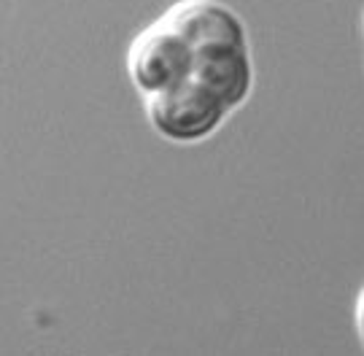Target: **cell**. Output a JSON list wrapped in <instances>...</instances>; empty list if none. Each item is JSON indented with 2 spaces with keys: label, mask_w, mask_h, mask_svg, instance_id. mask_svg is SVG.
Wrapping results in <instances>:
<instances>
[{
  "label": "cell",
  "mask_w": 364,
  "mask_h": 356,
  "mask_svg": "<svg viewBox=\"0 0 364 356\" xmlns=\"http://www.w3.org/2000/svg\"><path fill=\"white\" fill-rule=\"evenodd\" d=\"M162 19H168L195 49L219 41H248L243 16L221 0H178Z\"/></svg>",
  "instance_id": "4"
},
{
  "label": "cell",
  "mask_w": 364,
  "mask_h": 356,
  "mask_svg": "<svg viewBox=\"0 0 364 356\" xmlns=\"http://www.w3.org/2000/svg\"><path fill=\"white\" fill-rule=\"evenodd\" d=\"M127 76L141 97L170 92L195 76V46L168 19H156L132 38Z\"/></svg>",
  "instance_id": "2"
},
{
  "label": "cell",
  "mask_w": 364,
  "mask_h": 356,
  "mask_svg": "<svg viewBox=\"0 0 364 356\" xmlns=\"http://www.w3.org/2000/svg\"><path fill=\"white\" fill-rule=\"evenodd\" d=\"M192 79L213 90L230 106V111L243 108L257 81L251 43L248 41H219V43L197 46Z\"/></svg>",
  "instance_id": "3"
},
{
  "label": "cell",
  "mask_w": 364,
  "mask_h": 356,
  "mask_svg": "<svg viewBox=\"0 0 364 356\" xmlns=\"http://www.w3.org/2000/svg\"><path fill=\"white\" fill-rule=\"evenodd\" d=\"M149 127L168 144L197 146L213 138L230 119V106L205 84L189 79L170 92L144 97Z\"/></svg>",
  "instance_id": "1"
},
{
  "label": "cell",
  "mask_w": 364,
  "mask_h": 356,
  "mask_svg": "<svg viewBox=\"0 0 364 356\" xmlns=\"http://www.w3.org/2000/svg\"><path fill=\"white\" fill-rule=\"evenodd\" d=\"M353 324H356V335H359V343L364 348V289L359 291V297L353 303Z\"/></svg>",
  "instance_id": "5"
}]
</instances>
